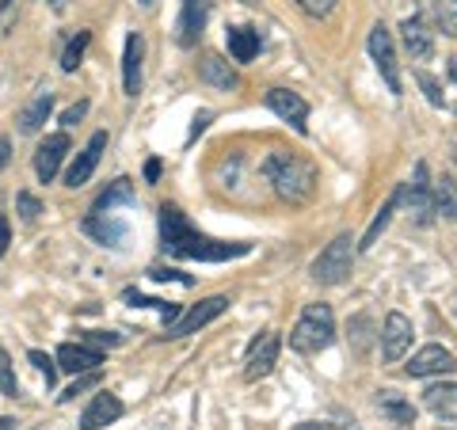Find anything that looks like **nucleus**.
I'll list each match as a JSON object with an SVG mask.
<instances>
[{
	"mask_svg": "<svg viewBox=\"0 0 457 430\" xmlns=\"http://www.w3.org/2000/svg\"><path fill=\"white\" fill-rule=\"evenodd\" d=\"M225 309H228L225 297H206V301H198V305H191L187 312H179V317L171 320V324H164V339H183V335H191V332H198V327H206L210 320H218Z\"/></svg>",
	"mask_w": 457,
	"mask_h": 430,
	"instance_id": "obj_6",
	"label": "nucleus"
},
{
	"mask_svg": "<svg viewBox=\"0 0 457 430\" xmlns=\"http://www.w3.org/2000/svg\"><path fill=\"white\" fill-rule=\"evenodd\" d=\"M50 111H54V92H42L31 107H23V114H20V130H23V134H38V130H42V122L50 119Z\"/></svg>",
	"mask_w": 457,
	"mask_h": 430,
	"instance_id": "obj_25",
	"label": "nucleus"
},
{
	"mask_svg": "<svg viewBox=\"0 0 457 430\" xmlns=\"http://www.w3.org/2000/svg\"><path fill=\"white\" fill-rule=\"evenodd\" d=\"M122 297H126V305H137V309H153V312H161V317H164V324H171V320L179 317V305H176V301H156V297H141L137 290H126Z\"/></svg>",
	"mask_w": 457,
	"mask_h": 430,
	"instance_id": "obj_27",
	"label": "nucleus"
},
{
	"mask_svg": "<svg viewBox=\"0 0 457 430\" xmlns=\"http://www.w3.org/2000/svg\"><path fill=\"white\" fill-rule=\"evenodd\" d=\"M435 16L442 31L457 38V0H435Z\"/></svg>",
	"mask_w": 457,
	"mask_h": 430,
	"instance_id": "obj_31",
	"label": "nucleus"
},
{
	"mask_svg": "<svg viewBox=\"0 0 457 430\" xmlns=\"http://www.w3.org/2000/svg\"><path fill=\"white\" fill-rule=\"evenodd\" d=\"M161 244L176 260H198V263H228V260H245L252 252V244H225L198 233L187 221V213L171 203L161 206Z\"/></svg>",
	"mask_w": 457,
	"mask_h": 430,
	"instance_id": "obj_1",
	"label": "nucleus"
},
{
	"mask_svg": "<svg viewBox=\"0 0 457 430\" xmlns=\"http://www.w3.org/2000/svg\"><path fill=\"white\" fill-rule=\"evenodd\" d=\"M263 171H267L270 187H275V194L282 198V203L302 206L312 198V191H317V168H312L309 161H302V156H294V153H270Z\"/></svg>",
	"mask_w": 457,
	"mask_h": 430,
	"instance_id": "obj_2",
	"label": "nucleus"
},
{
	"mask_svg": "<svg viewBox=\"0 0 457 430\" xmlns=\"http://www.w3.org/2000/svg\"><path fill=\"white\" fill-rule=\"evenodd\" d=\"M145 179H149V183L161 179V161H149V164H145Z\"/></svg>",
	"mask_w": 457,
	"mask_h": 430,
	"instance_id": "obj_43",
	"label": "nucleus"
},
{
	"mask_svg": "<svg viewBox=\"0 0 457 430\" xmlns=\"http://www.w3.org/2000/svg\"><path fill=\"white\" fill-rule=\"evenodd\" d=\"M267 107L275 111L282 122H290L297 134L309 130V103L297 92H290V88H270L267 92Z\"/></svg>",
	"mask_w": 457,
	"mask_h": 430,
	"instance_id": "obj_9",
	"label": "nucleus"
},
{
	"mask_svg": "<svg viewBox=\"0 0 457 430\" xmlns=\"http://www.w3.org/2000/svg\"><path fill=\"white\" fill-rule=\"evenodd\" d=\"M206 126H210V111H198V114H195V126H191V137H198V134L206 130Z\"/></svg>",
	"mask_w": 457,
	"mask_h": 430,
	"instance_id": "obj_40",
	"label": "nucleus"
},
{
	"mask_svg": "<svg viewBox=\"0 0 457 430\" xmlns=\"http://www.w3.org/2000/svg\"><path fill=\"white\" fill-rule=\"evenodd\" d=\"M12 8V0H0V16H4V12Z\"/></svg>",
	"mask_w": 457,
	"mask_h": 430,
	"instance_id": "obj_46",
	"label": "nucleus"
},
{
	"mask_svg": "<svg viewBox=\"0 0 457 430\" xmlns=\"http://www.w3.org/2000/svg\"><path fill=\"white\" fill-rule=\"evenodd\" d=\"M84 233L96 236L99 244H111V248H119L130 228H126V221L114 218V213H92V218L84 221Z\"/></svg>",
	"mask_w": 457,
	"mask_h": 430,
	"instance_id": "obj_18",
	"label": "nucleus"
},
{
	"mask_svg": "<svg viewBox=\"0 0 457 430\" xmlns=\"http://www.w3.org/2000/svg\"><path fill=\"white\" fill-rule=\"evenodd\" d=\"M12 161V141L8 137H0V168H4Z\"/></svg>",
	"mask_w": 457,
	"mask_h": 430,
	"instance_id": "obj_42",
	"label": "nucleus"
},
{
	"mask_svg": "<svg viewBox=\"0 0 457 430\" xmlns=\"http://www.w3.org/2000/svg\"><path fill=\"white\" fill-rule=\"evenodd\" d=\"M297 430H336V426H332V423H302Z\"/></svg>",
	"mask_w": 457,
	"mask_h": 430,
	"instance_id": "obj_44",
	"label": "nucleus"
},
{
	"mask_svg": "<svg viewBox=\"0 0 457 430\" xmlns=\"http://www.w3.org/2000/svg\"><path fill=\"white\" fill-rule=\"evenodd\" d=\"M225 46L233 54V62H252L260 54V31H252V27H228Z\"/></svg>",
	"mask_w": 457,
	"mask_h": 430,
	"instance_id": "obj_20",
	"label": "nucleus"
},
{
	"mask_svg": "<svg viewBox=\"0 0 457 430\" xmlns=\"http://www.w3.org/2000/svg\"><path fill=\"white\" fill-rule=\"evenodd\" d=\"M88 385H96V374H92V377H80V381H73V389H65V396H62V400H77L84 389H88Z\"/></svg>",
	"mask_w": 457,
	"mask_h": 430,
	"instance_id": "obj_39",
	"label": "nucleus"
},
{
	"mask_svg": "<svg viewBox=\"0 0 457 430\" xmlns=\"http://www.w3.org/2000/svg\"><path fill=\"white\" fill-rule=\"evenodd\" d=\"M416 80L423 84V92H427V99H431L435 107H442V103H446V99H442V92H438V84H435L431 77H427V73H416Z\"/></svg>",
	"mask_w": 457,
	"mask_h": 430,
	"instance_id": "obj_35",
	"label": "nucleus"
},
{
	"mask_svg": "<svg viewBox=\"0 0 457 430\" xmlns=\"http://www.w3.org/2000/svg\"><path fill=\"white\" fill-rule=\"evenodd\" d=\"M427 411H435L438 419H457V385H431L423 393Z\"/></svg>",
	"mask_w": 457,
	"mask_h": 430,
	"instance_id": "obj_21",
	"label": "nucleus"
},
{
	"mask_svg": "<svg viewBox=\"0 0 457 430\" xmlns=\"http://www.w3.org/2000/svg\"><path fill=\"white\" fill-rule=\"evenodd\" d=\"M453 369H457V358L446 347H423L420 354H411V362H408L411 377H438V374H453Z\"/></svg>",
	"mask_w": 457,
	"mask_h": 430,
	"instance_id": "obj_14",
	"label": "nucleus"
},
{
	"mask_svg": "<svg viewBox=\"0 0 457 430\" xmlns=\"http://www.w3.org/2000/svg\"><path fill=\"white\" fill-rule=\"evenodd\" d=\"M450 77L457 80V57H453V62H450Z\"/></svg>",
	"mask_w": 457,
	"mask_h": 430,
	"instance_id": "obj_47",
	"label": "nucleus"
},
{
	"mask_svg": "<svg viewBox=\"0 0 457 430\" xmlns=\"http://www.w3.org/2000/svg\"><path fill=\"white\" fill-rule=\"evenodd\" d=\"M396 198L404 203V210H408L416 221H423V225L431 221L435 206H431V183H427V164H416V176H411L408 183H400Z\"/></svg>",
	"mask_w": 457,
	"mask_h": 430,
	"instance_id": "obj_7",
	"label": "nucleus"
},
{
	"mask_svg": "<svg viewBox=\"0 0 457 430\" xmlns=\"http://www.w3.org/2000/svg\"><path fill=\"white\" fill-rule=\"evenodd\" d=\"M278 351H282L278 332H263V335L248 347V358H245V377H248V381L267 377L270 369H275V362H278Z\"/></svg>",
	"mask_w": 457,
	"mask_h": 430,
	"instance_id": "obj_8",
	"label": "nucleus"
},
{
	"mask_svg": "<svg viewBox=\"0 0 457 430\" xmlns=\"http://www.w3.org/2000/svg\"><path fill=\"white\" fill-rule=\"evenodd\" d=\"M378 411H381V415H389L396 426H411V423H416V408H411L408 400L400 396V393H393V389L378 393Z\"/></svg>",
	"mask_w": 457,
	"mask_h": 430,
	"instance_id": "obj_22",
	"label": "nucleus"
},
{
	"mask_svg": "<svg viewBox=\"0 0 457 430\" xmlns=\"http://www.w3.org/2000/svg\"><path fill=\"white\" fill-rule=\"evenodd\" d=\"M396 206H400V198H396V191H393V194H389V203L381 206V213H378V218L370 221V228H366V236H362V244H359L362 252H370V248L378 244V236L385 233V225H389V218H393V210H396Z\"/></svg>",
	"mask_w": 457,
	"mask_h": 430,
	"instance_id": "obj_28",
	"label": "nucleus"
},
{
	"mask_svg": "<svg viewBox=\"0 0 457 430\" xmlns=\"http://www.w3.org/2000/svg\"><path fill=\"white\" fill-rule=\"evenodd\" d=\"M351 267H354V240L343 233L312 260V278L320 285H339V282L351 278Z\"/></svg>",
	"mask_w": 457,
	"mask_h": 430,
	"instance_id": "obj_4",
	"label": "nucleus"
},
{
	"mask_svg": "<svg viewBox=\"0 0 457 430\" xmlns=\"http://www.w3.org/2000/svg\"><path fill=\"white\" fill-rule=\"evenodd\" d=\"M431 206H435L438 218L457 221V183H453V179H438V183H431Z\"/></svg>",
	"mask_w": 457,
	"mask_h": 430,
	"instance_id": "obj_23",
	"label": "nucleus"
},
{
	"mask_svg": "<svg viewBox=\"0 0 457 430\" xmlns=\"http://www.w3.org/2000/svg\"><path fill=\"white\" fill-rule=\"evenodd\" d=\"M0 430H20V423H16V419H8V415H4V419H0Z\"/></svg>",
	"mask_w": 457,
	"mask_h": 430,
	"instance_id": "obj_45",
	"label": "nucleus"
},
{
	"mask_svg": "<svg viewBox=\"0 0 457 430\" xmlns=\"http://www.w3.org/2000/svg\"><path fill=\"white\" fill-rule=\"evenodd\" d=\"M99 366H104V351L88 347V343H62L57 347V369H65V374H92Z\"/></svg>",
	"mask_w": 457,
	"mask_h": 430,
	"instance_id": "obj_12",
	"label": "nucleus"
},
{
	"mask_svg": "<svg viewBox=\"0 0 457 430\" xmlns=\"http://www.w3.org/2000/svg\"><path fill=\"white\" fill-rule=\"evenodd\" d=\"M370 57H374L381 80L389 84V92H393V95L404 92V80H400V65H396V46H393V35H389V27H385V23H378L374 31H370Z\"/></svg>",
	"mask_w": 457,
	"mask_h": 430,
	"instance_id": "obj_5",
	"label": "nucleus"
},
{
	"mask_svg": "<svg viewBox=\"0 0 457 430\" xmlns=\"http://www.w3.org/2000/svg\"><path fill=\"white\" fill-rule=\"evenodd\" d=\"M400 38H404V50L411 54V62H427L435 54V35L427 31L420 20H404L400 23Z\"/></svg>",
	"mask_w": 457,
	"mask_h": 430,
	"instance_id": "obj_17",
	"label": "nucleus"
},
{
	"mask_svg": "<svg viewBox=\"0 0 457 430\" xmlns=\"http://www.w3.org/2000/svg\"><path fill=\"white\" fill-rule=\"evenodd\" d=\"M88 42H92V31H77V38L65 46V54H62V69H65V73H77V65H80L84 50H88Z\"/></svg>",
	"mask_w": 457,
	"mask_h": 430,
	"instance_id": "obj_29",
	"label": "nucleus"
},
{
	"mask_svg": "<svg viewBox=\"0 0 457 430\" xmlns=\"http://www.w3.org/2000/svg\"><path fill=\"white\" fill-rule=\"evenodd\" d=\"M141 57H145V42L141 35L126 38V54H122V84H126V95H137L141 92Z\"/></svg>",
	"mask_w": 457,
	"mask_h": 430,
	"instance_id": "obj_19",
	"label": "nucleus"
},
{
	"mask_svg": "<svg viewBox=\"0 0 457 430\" xmlns=\"http://www.w3.org/2000/svg\"><path fill=\"white\" fill-rule=\"evenodd\" d=\"M198 73H203V80L206 84H213V88H237V73L233 69H228V62H221V57H203V69H198Z\"/></svg>",
	"mask_w": 457,
	"mask_h": 430,
	"instance_id": "obj_26",
	"label": "nucleus"
},
{
	"mask_svg": "<svg viewBox=\"0 0 457 430\" xmlns=\"http://www.w3.org/2000/svg\"><path fill=\"white\" fill-rule=\"evenodd\" d=\"M88 339H96V343H107V347H119V335H111V332H88Z\"/></svg>",
	"mask_w": 457,
	"mask_h": 430,
	"instance_id": "obj_41",
	"label": "nucleus"
},
{
	"mask_svg": "<svg viewBox=\"0 0 457 430\" xmlns=\"http://www.w3.org/2000/svg\"><path fill=\"white\" fill-rule=\"evenodd\" d=\"M27 358H31V366L38 369L42 377H46V389H54V381H57V362H54V358H50V354H42V351H31Z\"/></svg>",
	"mask_w": 457,
	"mask_h": 430,
	"instance_id": "obj_32",
	"label": "nucleus"
},
{
	"mask_svg": "<svg viewBox=\"0 0 457 430\" xmlns=\"http://www.w3.org/2000/svg\"><path fill=\"white\" fill-rule=\"evenodd\" d=\"M408 347H411V320L400 317V312H389V317H385V335H381L385 362H400Z\"/></svg>",
	"mask_w": 457,
	"mask_h": 430,
	"instance_id": "obj_13",
	"label": "nucleus"
},
{
	"mask_svg": "<svg viewBox=\"0 0 457 430\" xmlns=\"http://www.w3.org/2000/svg\"><path fill=\"white\" fill-rule=\"evenodd\" d=\"M297 8H302L305 16H312V20H324V16H332L336 0H297Z\"/></svg>",
	"mask_w": 457,
	"mask_h": 430,
	"instance_id": "obj_33",
	"label": "nucleus"
},
{
	"mask_svg": "<svg viewBox=\"0 0 457 430\" xmlns=\"http://www.w3.org/2000/svg\"><path fill=\"white\" fill-rule=\"evenodd\" d=\"M206 16H210V0H183V12L176 20V42L179 46H195L206 31Z\"/></svg>",
	"mask_w": 457,
	"mask_h": 430,
	"instance_id": "obj_11",
	"label": "nucleus"
},
{
	"mask_svg": "<svg viewBox=\"0 0 457 430\" xmlns=\"http://www.w3.org/2000/svg\"><path fill=\"white\" fill-rule=\"evenodd\" d=\"M332 339H336V312L328 305H309L302 312V320L294 324L290 347L302 351V354H320V351L332 347Z\"/></svg>",
	"mask_w": 457,
	"mask_h": 430,
	"instance_id": "obj_3",
	"label": "nucleus"
},
{
	"mask_svg": "<svg viewBox=\"0 0 457 430\" xmlns=\"http://www.w3.org/2000/svg\"><path fill=\"white\" fill-rule=\"evenodd\" d=\"M149 278H156V282H179V285H191V275H179V270H149Z\"/></svg>",
	"mask_w": 457,
	"mask_h": 430,
	"instance_id": "obj_36",
	"label": "nucleus"
},
{
	"mask_svg": "<svg viewBox=\"0 0 457 430\" xmlns=\"http://www.w3.org/2000/svg\"><path fill=\"white\" fill-rule=\"evenodd\" d=\"M104 149H107V134L99 130V134H92V141L84 145L80 153H77V161L69 164V171H65V187H84V183L92 179V171H96V164H99V156H104Z\"/></svg>",
	"mask_w": 457,
	"mask_h": 430,
	"instance_id": "obj_10",
	"label": "nucleus"
},
{
	"mask_svg": "<svg viewBox=\"0 0 457 430\" xmlns=\"http://www.w3.org/2000/svg\"><path fill=\"white\" fill-rule=\"evenodd\" d=\"M0 393H4V396H12V400L20 396L16 369H12V358H8V351H4V347H0Z\"/></svg>",
	"mask_w": 457,
	"mask_h": 430,
	"instance_id": "obj_30",
	"label": "nucleus"
},
{
	"mask_svg": "<svg viewBox=\"0 0 457 430\" xmlns=\"http://www.w3.org/2000/svg\"><path fill=\"white\" fill-rule=\"evenodd\" d=\"M54 4H65V0H54Z\"/></svg>",
	"mask_w": 457,
	"mask_h": 430,
	"instance_id": "obj_49",
	"label": "nucleus"
},
{
	"mask_svg": "<svg viewBox=\"0 0 457 430\" xmlns=\"http://www.w3.org/2000/svg\"><path fill=\"white\" fill-rule=\"evenodd\" d=\"M134 198H137V194H134V183H130V179H114V183H111V187H107L104 194H99V198H96V206H92V213H111V210H114V206H119V203H122V206H130V203H134Z\"/></svg>",
	"mask_w": 457,
	"mask_h": 430,
	"instance_id": "obj_24",
	"label": "nucleus"
},
{
	"mask_svg": "<svg viewBox=\"0 0 457 430\" xmlns=\"http://www.w3.org/2000/svg\"><path fill=\"white\" fill-rule=\"evenodd\" d=\"M20 213H23L27 221H35L38 213H42V203H38L35 194H27V191H23V194H20Z\"/></svg>",
	"mask_w": 457,
	"mask_h": 430,
	"instance_id": "obj_34",
	"label": "nucleus"
},
{
	"mask_svg": "<svg viewBox=\"0 0 457 430\" xmlns=\"http://www.w3.org/2000/svg\"><path fill=\"white\" fill-rule=\"evenodd\" d=\"M453 317H457V294H453Z\"/></svg>",
	"mask_w": 457,
	"mask_h": 430,
	"instance_id": "obj_48",
	"label": "nucleus"
},
{
	"mask_svg": "<svg viewBox=\"0 0 457 430\" xmlns=\"http://www.w3.org/2000/svg\"><path fill=\"white\" fill-rule=\"evenodd\" d=\"M65 153H69V134H50V137L38 145V153H35V176H38L42 183H50V179L57 176V168H62Z\"/></svg>",
	"mask_w": 457,
	"mask_h": 430,
	"instance_id": "obj_15",
	"label": "nucleus"
},
{
	"mask_svg": "<svg viewBox=\"0 0 457 430\" xmlns=\"http://www.w3.org/2000/svg\"><path fill=\"white\" fill-rule=\"evenodd\" d=\"M122 400L114 396V393H99L88 408H84V415H80V426L84 430H104V426H111L114 419H122Z\"/></svg>",
	"mask_w": 457,
	"mask_h": 430,
	"instance_id": "obj_16",
	"label": "nucleus"
},
{
	"mask_svg": "<svg viewBox=\"0 0 457 430\" xmlns=\"http://www.w3.org/2000/svg\"><path fill=\"white\" fill-rule=\"evenodd\" d=\"M8 244H12V225H8V218H4V213H0V260H4Z\"/></svg>",
	"mask_w": 457,
	"mask_h": 430,
	"instance_id": "obj_38",
	"label": "nucleus"
},
{
	"mask_svg": "<svg viewBox=\"0 0 457 430\" xmlns=\"http://www.w3.org/2000/svg\"><path fill=\"white\" fill-rule=\"evenodd\" d=\"M84 114H88V103H77V107H69L65 114H62V126H77Z\"/></svg>",
	"mask_w": 457,
	"mask_h": 430,
	"instance_id": "obj_37",
	"label": "nucleus"
}]
</instances>
